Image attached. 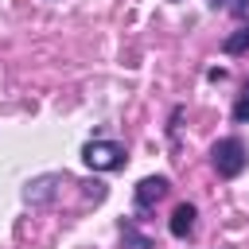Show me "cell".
<instances>
[{
  "label": "cell",
  "mask_w": 249,
  "mask_h": 249,
  "mask_svg": "<svg viewBox=\"0 0 249 249\" xmlns=\"http://www.w3.org/2000/svg\"><path fill=\"white\" fill-rule=\"evenodd\" d=\"M210 160H214V171L222 179H237L245 171V163H249V148H245L241 136H226V140H218L210 148Z\"/></svg>",
  "instance_id": "1"
},
{
  "label": "cell",
  "mask_w": 249,
  "mask_h": 249,
  "mask_svg": "<svg viewBox=\"0 0 249 249\" xmlns=\"http://www.w3.org/2000/svg\"><path fill=\"white\" fill-rule=\"evenodd\" d=\"M82 160L93 171H117V167H124V148L117 140H89L82 148Z\"/></svg>",
  "instance_id": "2"
},
{
  "label": "cell",
  "mask_w": 249,
  "mask_h": 249,
  "mask_svg": "<svg viewBox=\"0 0 249 249\" xmlns=\"http://www.w3.org/2000/svg\"><path fill=\"white\" fill-rule=\"evenodd\" d=\"M163 195H167V179H163V175H148V179L136 183V202H140V206H152V202H160Z\"/></svg>",
  "instance_id": "3"
},
{
  "label": "cell",
  "mask_w": 249,
  "mask_h": 249,
  "mask_svg": "<svg viewBox=\"0 0 249 249\" xmlns=\"http://www.w3.org/2000/svg\"><path fill=\"white\" fill-rule=\"evenodd\" d=\"M195 218H198V214H195V206H191V202H179V206L171 210V233H175V237H191Z\"/></svg>",
  "instance_id": "4"
},
{
  "label": "cell",
  "mask_w": 249,
  "mask_h": 249,
  "mask_svg": "<svg viewBox=\"0 0 249 249\" xmlns=\"http://www.w3.org/2000/svg\"><path fill=\"white\" fill-rule=\"evenodd\" d=\"M222 51H226V54H245V51H249V27H241V31H233V35H226Z\"/></svg>",
  "instance_id": "5"
},
{
  "label": "cell",
  "mask_w": 249,
  "mask_h": 249,
  "mask_svg": "<svg viewBox=\"0 0 249 249\" xmlns=\"http://www.w3.org/2000/svg\"><path fill=\"white\" fill-rule=\"evenodd\" d=\"M121 241H124V249H152V241L144 233H136L132 226H121Z\"/></svg>",
  "instance_id": "6"
},
{
  "label": "cell",
  "mask_w": 249,
  "mask_h": 249,
  "mask_svg": "<svg viewBox=\"0 0 249 249\" xmlns=\"http://www.w3.org/2000/svg\"><path fill=\"white\" fill-rule=\"evenodd\" d=\"M233 121H249V82L241 86V93H237V101H233Z\"/></svg>",
  "instance_id": "7"
},
{
  "label": "cell",
  "mask_w": 249,
  "mask_h": 249,
  "mask_svg": "<svg viewBox=\"0 0 249 249\" xmlns=\"http://www.w3.org/2000/svg\"><path fill=\"white\" fill-rule=\"evenodd\" d=\"M214 4H222V0H214ZM245 8H249V0H233V12H237V16H241Z\"/></svg>",
  "instance_id": "8"
}]
</instances>
